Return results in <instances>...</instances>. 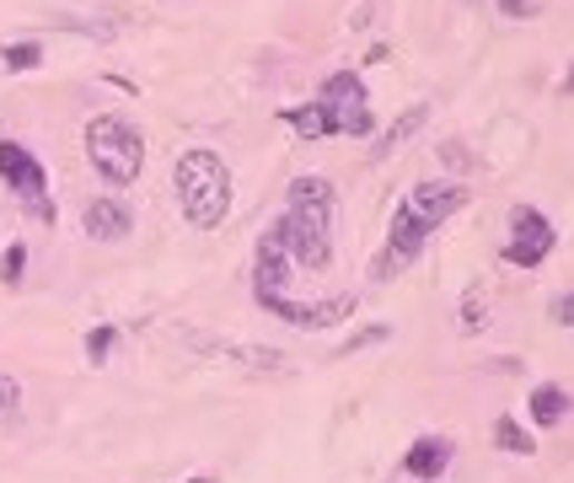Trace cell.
<instances>
[{
  "mask_svg": "<svg viewBox=\"0 0 574 483\" xmlns=\"http://www.w3.org/2000/svg\"><path fill=\"white\" fill-rule=\"evenodd\" d=\"M81 226H87L91 241H123L129 226H135V215L123 210L119 199H91L87 215H81Z\"/></svg>",
  "mask_w": 574,
  "mask_h": 483,
  "instance_id": "10",
  "label": "cell"
},
{
  "mask_svg": "<svg viewBox=\"0 0 574 483\" xmlns=\"http://www.w3.org/2000/svg\"><path fill=\"white\" fill-rule=\"evenodd\" d=\"M532 420L547 424V430L564 424L570 420V393H564V387H537V393H532Z\"/></svg>",
  "mask_w": 574,
  "mask_h": 483,
  "instance_id": "13",
  "label": "cell"
},
{
  "mask_svg": "<svg viewBox=\"0 0 574 483\" xmlns=\"http://www.w3.org/2000/svg\"><path fill=\"white\" fill-rule=\"evenodd\" d=\"M43 65V49L38 43H6L0 49V70H38Z\"/></svg>",
  "mask_w": 574,
  "mask_h": 483,
  "instance_id": "15",
  "label": "cell"
},
{
  "mask_svg": "<svg viewBox=\"0 0 574 483\" xmlns=\"http://www.w3.org/2000/svg\"><path fill=\"white\" fill-rule=\"evenodd\" d=\"M424 119H429V108H408V114H403V119L393 124V129H387V140H376V161H382V156H393L397 146H403V140H408V135H419L424 129Z\"/></svg>",
  "mask_w": 574,
  "mask_h": 483,
  "instance_id": "14",
  "label": "cell"
},
{
  "mask_svg": "<svg viewBox=\"0 0 574 483\" xmlns=\"http://www.w3.org/2000/svg\"><path fill=\"white\" fill-rule=\"evenodd\" d=\"M279 231L290 241V258L301 269H328L333 258V188L323 178L290 183V210L279 215Z\"/></svg>",
  "mask_w": 574,
  "mask_h": 483,
  "instance_id": "1",
  "label": "cell"
},
{
  "mask_svg": "<svg viewBox=\"0 0 574 483\" xmlns=\"http://www.w3.org/2000/svg\"><path fill=\"white\" fill-rule=\"evenodd\" d=\"M558 323H570V328H574V296H564V302H558Z\"/></svg>",
  "mask_w": 574,
  "mask_h": 483,
  "instance_id": "23",
  "label": "cell"
},
{
  "mask_svg": "<svg viewBox=\"0 0 574 483\" xmlns=\"http://www.w3.org/2000/svg\"><path fill=\"white\" fill-rule=\"evenodd\" d=\"M113 344H119V333H113V328H91V333H87V355H91L97 365L108 361V349H113Z\"/></svg>",
  "mask_w": 574,
  "mask_h": 483,
  "instance_id": "18",
  "label": "cell"
},
{
  "mask_svg": "<svg viewBox=\"0 0 574 483\" xmlns=\"http://www.w3.org/2000/svg\"><path fill=\"white\" fill-rule=\"evenodd\" d=\"M87 156L91 167L102 172V183H135L140 178V167H146V140H140V129L119 114H97L87 124Z\"/></svg>",
  "mask_w": 574,
  "mask_h": 483,
  "instance_id": "3",
  "label": "cell"
},
{
  "mask_svg": "<svg viewBox=\"0 0 574 483\" xmlns=\"http://www.w3.org/2000/svg\"><path fill=\"white\" fill-rule=\"evenodd\" d=\"M456 323H462V333H478L488 323L484 317V302H478V296H467V306H462V317H456Z\"/></svg>",
  "mask_w": 574,
  "mask_h": 483,
  "instance_id": "19",
  "label": "cell"
},
{
  "mask_svg": "<svg viewBox=\"0 0 574 483\" xmlns=\"http://www.w3.org/2000/svg\"><path fill=\"white\" fill-rule=\"evenodd\" d=\"M194 483H210V479H194Z\"/></svg>",
  "mask_w": 574,
  "mask_h": 483,
  "instance_id": "24",
  "label": "cell"
},
{
  "mask_svg": "<svg viewBox=\"0 0 574 483\" xmlns=\"http://www.w3.org/2000/svg\"><path fill=\"white\" fill-rule=\"evenodd\" d=\"M285 124H290L301 140H323V135H333V119H328V108H323V102L290 108V114H285Z\"/></svg>",
  "mask_w": 574,
  "mask_h": 483,
  "instance_id": "12",
  "label": "cell"
},
{
  "mask_svg": "<svg viewBox=\"0 0 574 483\" xmlns=\"http://www.w3.org/2000/svg\"><path fill=\"white\" fill-rule=\"evenodd\" d=\"M0 178L11 183L22 199H28V210L38 220H49V199H43V167H38V156L28 146H17V140H0Z\"/></svg>",
  "mask_w": 574,
  "mask_h": 483,
  "instance_id": "5",
  "label": "cell"
},
{
  "mask_svg": "<svg viewBox=\"0 0 574 483\" xmlns=\"http://www.w3.org/2000/svg\"><path fill=\"white\" fill-rule=\"evenodd\" d=\"M424 237H429V226H424L419 215L403 205V210H397V220H393V237H387V253L376 258V269H370V274H376V279H397V269H403V264H414V258L424 253Z\"/></svg>",
  "mask_w": 574,
  "mask_h": 483,
  "instance_id": "8",
  "label": "cell"
},
{
  "mask_svg": "<svg viewBox=\"0 0 574 483\" xmlns=\"http://www.w3.org/2000/svg\"><path fill=\"white\" fill-rule=\"evenodd\" d=\"M22 269H28V247H22V241H11V247L0 253V279H6V285H17Z\"/></svg>",
  "mask_w": 574,
  "mask_h": 483,
  "instance_id": "17",
  "label": "cell"
},
{
  "mask_svg": "<svg viewBox=\"0 0 574 483\" xmlns=\"http://www.w3.org/2000/svg\"><path fill=\"white\" fill-rule=\"evenodd\" d=\"M547 253H553V226H547V215L532 210V205H521V210L511 215V247H505V264L532 269V264H543Z\"/></svg>",
  "mask_w": 574,
  "mask_h": 483,
  "instance_id": "7",
  "label": "cell"
},
{
  "mask_svg": "<svg viewBox=\"0 0 574 483\" xmlns=\"http://www.w3.org/2000/svg\"><path fill=\"white\" fill-rule=\"evenodd\" d=\"M494 441L505 446V452H515V456H532L537 452V441H526V430L515 420H494Z\"/></svg>",
  "mask_w": 574,
  "mask_h": 483,
  "instance_id": "16",
  "label": "cell"
},
{
  "mask_svg": "<svg viewBox=\"0 0 574 483\" xmlns=\"http://www.w3.org/2000/svg\"><path fill=\"white\" fill-rule=\"evenodd\" d=\"M17 397H22V387H17V382L0 371V414H11V408H17Z\"/></svg>",
  "mask_w": 574,
  "mask_h": 483,
  "instance_id": "21",
  "label": "cell"
},
{
  "mask_svg": "<svg viewBox=\"0 0 574 483\" xmlns=\"http://www.w3.org/2000/svg\"><path fill=\"white\" fill-rule=\"evenodd\" d=\"M446 467H452V441H446V435H424L419 446L403 456V473H408V479H419V483L441 479Z\"/></svg>",
  "mask_w": 574,
  "mask_h": 483,
  "instance_id": "11",
  "label": "cell"
},
{
  "mask_svg": "<svg viewBox=\"0 0 574 483\" xmlns=\"http://www.w3.org/2000/svg\"><path fill=\"white\" fill-rule=\"evenodd\" d=\"M462 205H467V188H462V183H452V178L419 183V188L408 194V210L419 215V220H424V226H429V231H435V226H441L446 215H456V210H462Z\"/></svg>",
  "mask_w": 574,
  "mask_h": 483,
  "instance_id": "9",
  "label": "cell"
},
{
  "mask_svg": "<svg viewBox=\"0 0 574 483\" xmlns=\"http://www.w3.org/2000/svg\"><path fill=\"white\" fill-rule=\"evenodd\" d=\"M317 102L328 108L333 135H370V108H365V87H360V76H355V70L328 76Z\"/></svg>",
  "mask_w": 574,
  "mask_h": 483,
  "instance_id": "4",
  "label": "cell"
},
{
  "mask_svg": "<svg viewBox=\"0 0 574 483\" xmlns=\"http://www.w3.org/2000/svg\"><path fill=\"white\" fill-rule=\"evenodd\" d=\"M499 11H505V17H515V22H532L543 6H537V0H499Z\"/></svg>",
  "mask_w": 574,
  "mask_h": 483,
  "instance_id": "20",
  "label": "cell"
},
{
  "mask_svg": "<svg viewBox=\"0 0 574 483\" xmlns=\"http://www.w3.org/2000/svg\"><path fill=\"white\" fill-rule=\"evenodd\" d=\"M387 338V328H365V333H355L349 344H344V355H355V349H365V344H382Z\"/></svg>",
  "mask_w": 574,
  "mask_h": 483,
  "instance_id": "22",
  "label": "cell"
},
{
  "mask_svg": "<svg viewBox=\"0 0 574 483\" xmlns=\"http://www.w3.org/2000/svg\"><path fill=\"white\" fill-rule=\"evenodd\" d=\"M290 241H285V231H279V220H274V231H264V241H258V264H253V290H258V302L269 306L285 296V285H290Z\"/></svg>",
  "mask_w": 574,
  "mask_h": 483,
  "instance_id": "6",
  "label": "cell"
},
{
  "mask_svg": "<svg viewBox=\"0 0 574 483\" xmlns=\"http://www.w3.org/2000/svg\"><path fill=\"white\" fill-rule=\"evenodd\" d=\"M178 205L188 226L210 231L231 210V172L215 151H182L178 156Z\"/></svg>",
  "mask_w": 574,
  "mask_h": 483,
  "instance_id": "2",
  "label": "cell"
}]
</instances>
